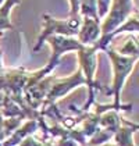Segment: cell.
I'll list each match as a JSON object with an SVG mask.
<instances>
[{
    "instance_id": "cell-9",
    "label": "cell",
    "mask_w": 139,
    "mask_h": 146,
    "mask_svg": "<svg viewBox=\"0 0 139 146\" xmlns=\"http://www.w3.org/2000/svg\"><path fill=\"white\" fill-rule=\"evenodd\" d=\"M138 124L131 123V121H128V120L121 117V125H120V128L117 129L114 136H113L114 143L117 146H136L134 143L132 136L138 131Z\"/></svg>"
},
{
    "instance_id": "cell-21",
    "label": "cell",
    "mask_w": 139,
    "mask_h": 146,
    "mask_svg": "<svg viewBox=\"0 0 139 146\" xmlns=\"http://www.w3.org/2000/svg\"><path fill=\"white\" fill-rule=\"evenodd\" d=\"M3 1H4V0H0V4H1V3H3Z\"/></svg>"
},
{
    "instance_id": "cell-10",
    "label": "cell",
    "mask_w": 139,
    "mask_h": 146,
    "mask_svg": "<svg viewBox=\"0 0 139 146\" xmlns=\"http://www.w3.org/2000/svg\"><path fill=\"white\" fill-rule=\"evenodd\" d=\"M39 129V121L38 120H26V123L18 127L10 136H7L3 141V146H15L18 145L24 138L31 136Z\"/></svg>"
},
{
    "instance_id": "cell-18",
    "label": "cell",
    "mask_w": 139,
    "mask_h": 146,
    "mask_svg": "<svg viewBox=\"0 0 139 146\" xmlns=\"http://www.w3.org/2000/svg\"><path fill=\"white\" fill-rule=\"evenodd\" d=\"M70 3V18H75V17H79V3L81 0H68Z\"/></svg>"
},
{
    "instance_id": "cell-16",
    "label": "cell",
    "mask_w": 139,
    "mask_h": 146,
    "mask_svg": "<svg viewBox=\"0 0 139 146\" xmlns=\"http://www.w3.org/2000/svg\"><path fill=\"white\" fill-rule=\"evenodd\" d=\"M18 146H53V142H49V141H38L35 139L34 136H26L24 138L23 141L18 143Z\"/></svg>"
},
{
    "instance_id": "cell-4",
    "label": "cell",
    "mask_w": 139,
    "mask_h": 146,
    "mask_svg": "<svg viewBox=\"0 0 139 146\" xmlns=\"http://www.w3.org/2000/svg\"><path fill=\"white\" fill-rule=\"evenodd\" d=\"M132 13H136L134 0H111L107 15L100 21L102 36L110 35L113 31H116L121 24L131 18Z\"/></svg>"
},
{
    "instance_id": "cell-12",
    "label": "cell",
    "mask_w": 139,
    "mask_h": 146,
    "mask_svg": "<svg viewBox=\"0 0 139 146\" xmlns=\"http://www.w3.org/2000/svg\"><path fill=\"white\" fill-rule=\"evenodd\" d=\"M120 125H121V115H120L118 110L110 109V110L100 114V118H99V127L100 128L116 134V131L120 128Z\"/></svg>"
},
{
    "instance_id": "cell-19",
    "label": "cell",
    "mask_w": 139,
    "mask_h": 146,
    "mask_svg": "<svg viewBox=\"0 0 139 146\" xmlns=\"http://www.w3.org/2000/svg\"><path fill=\"white\" fill-rule=\"evenodd\" d=\"M1 60H3V52H1V49H0V70H1V68H4V67H3V63H1Z\"/></svg>"
},
{
    "instance_id": "cell-2",
    "label": "cell",
    "mask_w": 139,
    "mask_h": 146,
    "mask_svg": "<svg viewBox=\"0 0 139 146\" xmlns=\"http://www.w3.org/2000/svg\"><path fill=\"white\" fill-rule=\"evenodd\" d=\"M77 57H78V68L82 71V75L86 81L88 86V102L82 106L81 110L88 111L91 106L95 104V89H103L96 81H95V74L97 68V49L95 46H82L79 50H77Z\"/></svg>"
},
{
    "instance_id": "cell-11",
    "label": "cell",
    "mask_w": 139,
    "mask_h": 146,
    "mask_svg": "<svg viewBox=\"0 0 139 146\" xmlns=\"http://www.w3.org/2000/svg\"><path fill=\"white\" fill-rule=\"evenodd\" d=\"M20 3H21V0H4L0 4V36L9 29L10 31L14 29V25L10 20V14H11L13 7Z\"/></svg>"
},
{
    "instance_id": "cell-17",
    "label": "cell",
    "mask_w": 139,
    "mask_h": 146,
    "mask_svg": "<svg viewBox=\"0 0 139 146\" xmlns=\"http://www.w3.org/2000/svg\"><path fill=\"white\" fill-rule=\"evenodd\" d=\"M111 0H96V7H97V17L102 21L104 17L107 15L109 9H110Z\"/></svg>"
},
{
    "instance_id": "cell-1",
    "label": "cell",
    "mask_w": 139,
    "mask_h": 146,
    "mask_svg": "<svg viewBox=\"0 0 139 146\" xmlns=\"http://www.w3.org/2000/svg\"><path fill=\"white\" fill-rule=\"evenodd\" d=\"M104 52L110 57L111 67H113V84H111V90H110L114 96V102L111 103L113 109L114 110H131L132 104H121L120 96H121V90H122L125 81L135 68L138 56H122L111 46H107L104 49Z\"/></svg>"
},
{
    "instance_id": "cell-3",
    "label": "cell",
    "mask_w": 139,
    "mask_h": 146,
    "mask_svg": "<svg viewBox=\"0 0 139 146\" xmlns=\"http://www.w3.org/2000/svg\"><path fill=\"white\" fill-rule=\"evenodd\" d=\"M43 28L36 39V45L34 46L32 52L36 53L42 45H45L47 38L50 36H77L79 25H81V17L75 18H67V20H57L52 17L50 14H43Z\"/></svg>"
},
{
    "instance_id": "cell-13",
    "label": "cell",
    "mask_w": 139,
    "mask_h": 146,
    "mask_svg": "<svg viewBox=\"0 0 139 146\" xmlns=\"http://www.w3.org/2000/svg\"><path fill=\"white\" fill-rule=\"evenodd\" d=\"M79 17L99 20L96 0H81V3H79Z\"/></svg>"
},
{
    "instance_id": "cell-5",
    "label": "cell",
    "mask_w": 139,
    "mask_h": 146,
    "mask_svg": "<svg viewBox=\"0 0 139 146\" xmlns=\"http://www.w3.org/2000/svg\"><path fill=\"white\" fill-rule=\"evenodd\" d=\"M29 74L31 71H26L24 67L3 68L0 71V90L6 92L10 98L23 96Z\"/></svg>"
},
{
    "instance_id": "cell-20",
    "label": "cell",
    "mask_w": 139,
    "mask_h": 146,
    "mask_svg": "<svg viewBox=\"0 0 139 146\" xmlns=\"http://www.w3.org/2000/svg\"><path fill=\"white\" fill-rule=\"evenodd\" d=\"M99 146H117L116 143H109V142H106V143H103V145H99Z\"/></svg>"
},
{
    "instance_id": "cell-8",
    "label": "cell",
    "mask_w": 139,
    "mask_h": 146,
    "mask_svg": "<svg viewBox=\"0 0 139 146\" xmlns=\"http://www.w3.org/2000/svg\"><path fill=\"white\" fill-rule=\"evenodd\" d=\"M102 36L100 20L93 18H81V25L77 34V40L82 46H93Z\"/></svg>"
},
{
    "instance_id": "cell-14",
    "label": "cell",
    "mask_w": 139,
    "mask_h": 146,
    "mask_svg": "<svg viewBox=\"0 0 139 146\" xmlns=\"http://www.w3.org/2000/svg\"><path fill=\"white\" fill-rule=\"evenodd\" d=\"M139 29V23H138V17H132V18H128L124 24H121L116 31H113L111 34L117 36L120 34H124V32H134L136 34Z\"/></svg>"
},
{
    "instance_id": "cell-7",
    "label": "cell",
    "mask_w": 139,
    "mask_h": 146,
    "mask_svg": "<svg viewBox=\"0 0 139 146\" xmlns=\"http://www.w3.org/2000/svg\"><path fill=\"white\" fill-rule=\"evenodd\" d=\"M79 85H86V81L83 78L82 71L79 68H77V71L74 74H71L70 77H66V78H56L54 77L53 82H52V86L47 92L46 98H45V102L42 104L56 103L60 98L66 96L72 89L78 88Z\"/></svg>"
},
{
    "instance_id": "cell-6",
    "label": "cell",
    "mask_w": 139,
    "mask_h": 146,
    "mask_svg": "<svg viewBox=\"0 0 139 146\" xmlns=\"http://www.w3.org/2000/svg\"><path fill=\"white\" fill-rule=\"evenodd\" d=\"M45 43H49V46L52 47V54L49 57V61L45 66V70L50 74L54 68L58 66L60 63V58L64 53H68V52H77L82 47V45L77 40L75 36H50L47 38Z\"/></svg>"
},
{
    "instance_id": "cell-15",
    "label": "cell",
    "mask_w": 139,
    "mask_h": 146,
    "mask_svg": "<svg viewBox=\"0 0 139 146\" xmlns=\"http://www.w3.org/2000/svg\"><path fill=\"white\" fill-rule=\"evenodd\" d=\"M120 54L122 56H138V42H136V38H129L125 40V43L121 46L118 50H117Z\"/></svg>"
}]
</instances>
